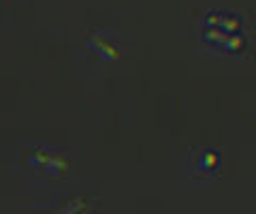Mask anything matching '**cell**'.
Segmentation results:
<instances>
[{
    "label": "cell",
    "instance_id": "obj_1",
    "mask_svg": "<svg viewBox=\"0 0 256 214\" xmlns=\"http://www.w3.org/2000/svg\"><path fill=\"white\" fill-rule=\"evenodd\" d=\"M192 165H194L198 176H214V173L220 169V156L216 152H203L194 158Z\"/></svg>",
    "mask_w": 256,
    "mask_h": 214
}]
</instances>
